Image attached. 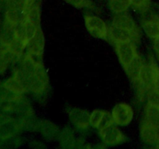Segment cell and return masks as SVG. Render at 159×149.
<instances>
[{
  "label": "cell",
  "mask_w": 159,
  "mask_h": 149,
  "mask_svg": "<svg viewBox=\"0 0 159 149\" xmlns=\"http://www.w3.org/2000/svg\"><path fill=\"white\" fill-rule=\"evenodd\" d=\"M2 3L0 2V11H1V9H2Z\"/></svg>",
  "instance_id": "cell-29"
},
{
  "label": "cell",
  "mask_w": 159,
  "mask_h": 149,
  "mask_svg": "<svg viewBox=\"0 0 159 149\" xmlns=\"http://www.w3.org/2000/svg\"><path fill=\"white\" fill-rule=\"evenodd\" d=\"M154 68H155V78H154V88L159 92V68L156 64L154 62Z\"/></svg>",
  "instance_id": "cell-25"
},
{
  "label": "cell",
  "mask_w": 159,
  "mask_h": 149,
  "mask_svg": "<svg viewBox=\"0 0 159 149\" xmlns=\"http://www.w3.org/2000/svg\"><path fill=\"white\" fill-rule=\"evenodd\" d=\"M104 113H105V111L100 110H95L94 111H93V113L90 114V126L97 128L99 124H100V121L102 120V116H103Z\"/></svg>",
  "instance_id": "cell-20"
},
{
  "label": "cell",
  "mask_w": 159,
  "mask_h": 149,
  "mask_svg": "<svg viewBox=\"0 0 159 149\" xmlns=\"http://www.w3.org/2000/svg\"><path fill=\"white\" fill-rule=\"evenodd\" d=\"M16 58L9 46L0 43V74H4Z\"/></svg>",
  "instance_id": "cell-9"
},
{
  "label": "cell",
  "mask_w": 159,
  "mask_h": 149,
  "mask_svg": "<svg viewBox=\"0 0 159 149\" xmlns=\"http://www.w3.org/2000/svg\"><path fill=\"white\" fill-rule=\"evenodd\" d=\"M20 130V124L16 118L0 113V141L13 137Z\"/></svg>",
  "instance_id": "cell-2"
},
{
  "label": "cell",
  "mask_w": 159,
  "mask_h": 149,
  "mask_svg": "<svg viewBox=\"0 0 159 149\" xmlns=\"http://www.w3.org/2000/svg\"><path fill=\"white\" fill-rule=\"evenodd\" d=\"M153 46L155 51L159 54V36L153 39Z\"/></svg>",
  "instance_id": "cell-26"
},
{
  "label": "cell",
  "mask_w": 159,
  "mask_h": 149,
  "mask_svg": "<svg viewBox=\"0 0 159 149\" xmlns=\"http://www.w3.org/2000/svg\"><path fill=\"white\" fill-rule=\"evenodd\" d=\"M71 122L80 128H85L90 125V114L87 111L79 108H73L68 113Z\"/></svg>",
  "instance_id": "cell-10"
},
{
  "label": "cell",
  "mask_w": 159,
  "mask_h": 149,
  "mask_svg": "<svg viewBox=\"0 0 159 149\" xmlns=\"http://www.w3.org/2000/svg\"><path fill=\"white\" fill-rule=\"evenodd\" d=\"M3 85L6 87L7 88H9L10 91L13 92V93H16V94L23 95V93H26V88L24 86L23 83L22 82V81L19 79L18 76L13 73L12 76L10 78L7 79L6 82L3 83Z\"/></svg>",
  "instance_id": "cell-15"
},
{
  "label": "cell",
  "mask_w": 159,
  "mask_h": 149,
  "mask_svg": "<svg viewBox=\"0 0 159 149\" xmlns=\"http://www.w3.org/2000/svg\"><path fill=\"white\" fill-rule=\"evenodd\" d=\"M144 122L159 128V107L148 102L144 109Z\"/></svg>",
  "instance_id": "cell-14"
},
{
  "label": "cell",
  "mask_w": 159,
  "mask_h": 149,
  "mask_svg": "<svg viewBox=\"0 0 159 149\" xmlns=\"http://www.w3.org/2000/svg\"><path fill=\"white\" fill-rule=\"evenodd\" d=\"M143 65H144V62H143L141 57L138 54L134 58V60L129 64L128 66L125 68L127 75L132 81L139 79Z\"/></svg>",
  "instance_id": "cell-13"
},
{
  "label": "cell",
  "mask_w": 159,
  "mask_h": 149,
  "mask_svg": "<svg viewBox=\"0 0 159 149\" xmlns=\"http://www.w3.org/2000/svg\"><path fill=\"white\" fill-rule=\"evenodd\" d=\"M113 122L119 126H127L131 122L134 117L132 107L125 102L118 103L113 107L111 112Z\"/></svg>",
  "instance_id": "cell-4"
},
{
  "label": "cell",
  "mask_w": 159,
  "mask_h": 149,
  "mask_svg": "<svg viewBox=\"0 0 159 149\" xmlns=\"http://www.w3.org/2000/svg\"><path fill=\"white\" fill-rule=\"evenodd\" d=\"M131 4V0H109L110 9L115 14L126 12Z\"/></svg>",
  "instance_id": "cell-18"
},
{
  "label": "cell",
  "mask_w": 159,
  "mask_h": 149,
  "mask_svg": "<svg viewBox=\"0 0 159 149\" xmlns=\"http://www.w3.org/2000/svg\"><path fill=\"white\" fill-rule=\"evenodd\" d=\"M99 133L103 142L109 145L121 144L125 140V136L124 133L115 125V124H112L111 125L108 126L99 131Z\"/></svg>",
  "instance_id": "cell-5"
},
{
  "label": "cell",
  "mask_w": 159,
  "mask_h": 149,
  "mask_svg": "<svg viewBox=\"0 0 159 149\" xmlns=\"http://www.w3.org/2000/svg\"><path fill=\"white\" fill-rule=\"evenodd\" d=\"M156 147H158V148H159V139H158V143H157V144H156Z\"/></svg>",
  "instance_id": "cell-27"
},
{
  "label": "cell",
  "mask_w": 159,
  "mask_h": 149,
  "mask_svg": "<svg viewBox=\"0 0 159 149\" xmlns=\"http://www.w3.org/2000/svg\"><path fill=\"white\" fill-rule=\"evenodd\" d=\"M85 23L89 32L93 37L103 40L107 39L109 28L107 23L99 16L86 15L85 16Z\"/></svg>",
  "instance_id": "cell-1"
},
{
  "label": "cell",
  "mask_w": 159,
  "mask_h": 149,
  "mask_svg": "<svg viewBox=\"0 0 159 149\" xmlns=\"http://www.w3.org/2000/svg\"><path fill=\"white\" fill-rule=\"evenodd\" d=\"M143 29L148 36L152 40L159 36V20L151 19L143 23Z\"/></svg>",
  "instance_id": "cell-16"
},
{
  "label": "cell",
  "mask_w": 159,
  "mask_h": 149,
  "mask_svg": "<svg viewBox=\"0 0 159 149\" xmlns=\"http://www.w3.org/2000/svg\"><path fill=\"white\" fill-rule=\"evenodd\" d=\"M108 37L114 43L121 41H133L139 38L129 30L123 29L113 24H112L109 27Z\"/></svg>",
  "instance_id": "cell-7"
},
{
  "label": "cell",
  "mask_w": 159,
  "mask_h": 149,
  "mask_svg": "<svg viewBox=\"0 0 159 149\" xmlns=\"http://www.w3.org/2000/svg\"><path fill=\"white\" fill-rule=\"evenodd\" d=\"M6 9H26L30 7L28 0H6Z\"/></svg>",
  "instance_id": "cell-19"
},
{
  "label": "cell",
  "mask_w": 159,
  "mask_h": 149,
  "mask_svg": "<svg viewBox=\"0 0 159 149\" xmlns=\"http://www.w3.org/2000/svg\"><path fill=\"white\" fill-rule=\"evenodd\" d=\"M66 2L72 5L73 6L76 8H92L93 4H92L91 0H65Z\"/></svg>",
  "instance_id": "cell-23"
},
{
  "label": "cell",
  "mask_w": 159,
  "mask_h": 149,
  "mask_svg": "<svg viewBox=\"0 0 159 149\" xmlns=\"http://www.w3.org/2000/svg\"><path fill=\"white\" fill-rule=\"evenodd\" d=\"M141 136L145 143L156 145L159 139V128L144 122L141 127Z\"/></svg>",
  "instance_id": "cell-11"
},
{
  "label": "cell",
  "mask_w": 159,
  "mask_h": 149,
  "mask_svg": "<svg viewBox=\"0 0 159 149\" xmlns=\"http://www.w3.org/2000/svg\"><path fill=\"white\" fill-rule=\"evenodd\" d=\"M149 0H131V2L134 6L141 10H144L148 6Z\"/></svg>",
  "instance_id": "cell-24"
},
{
  "label": "cell",
  "mask_w": 159,
  "mask_h": 149,
  "mask_svg": "<svg viewBox=\"0 0 159 149\" xmlns=\"http://www.w3.org/2000/svg\"><path fill=\"white\" fill-rule=\"evenodd\" d=\"M116 48L120 64L125 69L129 64L138 55L136 47L133 41L116 42Z\"/></svg>",
  "instance_id": "cell-3"
},
{
  "label": "cell",
  "mask_w": 159,
  "mask_h": 149,
  "mask_svg": "<svg viewBox=\"0 0 159 149\" xmlns=\"http://www.w3.org/2000/svg\"><path fill=\"white\" fill-rule=\"evenodd\" d=\"M41 1H42V0H36V2L40 3V2H41Z\"/></svg>",
  "instance_id": "cell-28"
},
{
  "label": "cell",
  "mask_w": 159,
  "mask_h": 149,
  "mask_svg": "<svg viewBox=\"0 0 159 149\" xmlns=\"http://www.w3.org/2000/svg\"><path fill=\"white\" fill-rule=\"evenodd\" d=\"M44 48V37L41 28L37 29L35 35L28 41L26 49L28 54L42 55Z\"/></svg>",
  "instance_id": "cell-8"
},
{
  "label": "cell",
  "mask_w": 159,
  "mask_h": 149,
  "mask_svg": "<svg viewBox=\"0 0 159 149\" xmlns=\"http://www.w3.org/2000/svg\"><path fill=\"white\" fill-rule=\"evenodd\" d=\"M112 124H114L112 114L110 113H109V112L105 111V113H104L103 116H102V120H101L100 121V124L98 126L97 129L99 131H101V130H103V129L106 128L107 127L111 125Z\"/></svg>",
  "instance_id": "cell-22"
},
{
  "label": "cell",
  "mask_w": 159,
  "mask_h": 149,
  "mask_svg": "<svg viewBox=\"0 0 159 149\" xmlns=\"http://www.w3.org/2000/svg\"><path fill=\"white\" fill-rule=\"evenodd\" d=\"M148 102L155 106L159 107V92L155 88H149L147 91Z\"/></svg>",
  "instance_id": "cell-21"
},
{
  "label": "cell",
  "mask_w": 159,
  "mask_h": 149,
  "mask_svg": "<svg viewBox=\"0 0 159 149\" xmlns=\"http://www.w3.org/2000/svg\"><path fill=\"white\" fill-rule=\"evenodd\" d=\"M4 2H6V0H0V2L1 3H3Z\"/></svg>",
  "instance_id": "cell-30"
},
{
  "label": "cell",
  "mask_w": 159,
  "mask_h": 149,
  "mask_svg": "<svg viewBox=\"0 0 159 149\" xmlns=\"http://www.w3.org/2000/svg\"><path fill=\"white\" fill-rule=\"evenodd\" d=\"M112 24L129 30L138 37H140L139 29H138V27L135 23L134 20H133L130 14L127 13L126 12L116 13L113 16Z\"/></svg>",
  "instance_id": "cell-6"
},
{
  "label": "cell",
  "mask_w": 159,
  "mask_h": 149,
  "mask_svg": "<svg viewBox=\"0 0 159 149\" xmlns=\"http://www.w3.org/2000/svg\"><path fill=\"white\" fill-rule=\"evenodd\" d=\"M154 78H155L154 62L149 64V65L144 64L139 79L147 91L149 88H154Z\"/></svg>",
  "instance_id": "cell-12"
},
{
  "label": "cell",
  "mask_w": 159,
  "mask_h": 149,
  "mask_svg": "<svg viewBox=\"0 0 159 149\" xmlns=\"http://www.w3.org/2000/svg\"><path fill=\"white\" fill-rule=\"evenodd\" d=\"M40 3L35 2L28 8L27 20L37 27H40Z\"/></svg>",
  "instance_id": "cell-17"
}]
</instances>
